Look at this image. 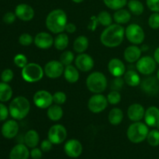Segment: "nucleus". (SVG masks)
Masks as SVG:
<instances>
[{
  "mask_svg": "<svg viewBox=\"0 0 159 159\" xmlns=\"http://www.w3.org/2000/svg\"><path fill=\"white\" fill-rule=\"evenodd\" d=\"M125 37V29L122 25L114 23L106 27L100 35V41L107 48H113L120 46Z\"/></svg>",
  "mask_w": 159,
  "mask_h": 159,
  "instance_id": "1",
  "label": "nucleus"
},
{
  "mask_svg": "<svg viewBox=\"0 0 159 159\" xmlns=\"http://www.w3.org/2000/svg\"><path fill=\"white\" fill-rule=\"evenodd\" d=\"M46 26L51 33L58 34L65 30L68 23V16L66 12L61 9H56L51 11L47 16L45 20Z\"/></svg>",
  "mask_w": 159,
  "mask_h": 159,
  "instance_id": "2",
  "label": "nucleus"
},
{
  "mask_svg": "<svg viewBox=\"0 0 159 159\" xmlns=\"http://www.w3.org/2000/svg\"><path fill=\"white\" fill-rule=\"evenodd\" d=\"M9 110V114L14 120H21L29 114L30 103L24 96H17L11 101Z\"/></svg>",
  "mask_w": 159,
  "mask_h": 159,
  "instance_id": "3",
  "label": "nucleus"
},
{
  "mask_svg": "<svg viewBox=\"0 0 159 159\" xmlns=\"http://www.w3.org/2000/svg\"><path fill=\"white\" fill-rule=\"evenodd\" d=\"M149 133L148 126L141 121L134 122L127 130V136L129 141L134 144H139L147 139Z\"/></svg>",
  "mask_w": 159,
  "mask_h": 159,
  "instance_id": "4",
  "label": "nucleus"
},
{
  "mask_svg": "<svg viewBox=\"0 0 159 159\" xmlns=\"http://www.w3.org/2000/svg\"><path fill=\"white\" fill-rule=\"evenodd\" d=\"M85 82L87 89L94 94L103 93L108 85L107 77L100 71H94L89 75Z\"/></svg>",
  "mask_w": 159,
  "mask_h": 159,
  "instance_id": "5",
  "label": "nucleus"
},
{
  "mask_svg": "<svg viewBox=\"0 0 159 159\" xmlns=\"http://www.w3.org/2000/svg\"><path fill=\"white\" fill-rule=\"evenodd\" d=\"M22 78L26 82L34 83L41 80L44 75V71L40 65L37 63H28L22 68Z\"/></svg>",
  "mask_w": 159,
  "mask_h": 159,
  "instance_id": "6",
  "label": "nucleus"
},
{
  "mask_svg": "<svg viewBox=\"0 0 159 159\" xmlns=\"http://www.w3.org/2000/svg\"><path fill=\"white\" fill-rule=\"evenodd\" d=\"M125 37L132 44L138 45L144 42L145 34L143 28L140 25L137 23H131L125 29Z\"/></svg>",
  "mask_w": 159,
  "mask_h": 159,
  "instance_id": "7",
  "label": "nucleus"
},
{
  "mask_svg": "<svg viewBox=\"0 0 159 159\" xmlns=\"http://www.w3.org/2000/svg\"><path fill=\"white\" fill-rule=\"evenodd\" d=\"M109 102L107 98L102 93H96L92 96L88 101V108L92 113H99L107 109Z\"/></svg>",
  "mask_w": 159,
  "mask_h": 159,
  "instance_id": "8",
  "label": "nucleus"
},
{
  "mask_svg": "<svg viewBox=\"0 0 159 159\" xmlns=\"http://www.w3.org/2000/svg\"><path fill=\"white\" fill-rule=\"evenodd\" d=\"M157 67V62L154 57L150 56L141 57L136 62L137 71L144 75H150L155 72Z\"/></svg>",
  "mask_w": 159,
  "mask_h": 159,
  "instance_id": "9",
  "label": "nucleus"
},
{
  "mask_svg": "<svg viewBox=\"0 0 159 159\" xmlns=\"http://www.w3.org/2000/svg\"><path fill=\"white\" fill-rule=\"evenodd\" d=\"M68 132L66 128L61 124H54L51 126L48 133V139L53 144H60L66 140Z\"/></svg>",
  "mask_w": 159,
  "mask_h": 159,
  "instance_id": "10",
  "label": "nucleus"
},
{
  "mask_svg": "<svg viewBox=\"0 0 159 159\" xmlns=\"http://www.w3.org/2000/svg\"><path fill=\"white\" fill-rule=\"evenodd\" d=\"M65 66L60 61L52 60L48 61L43 68L45 75L51 79L60 78L64 74Z\"/></svg>",
  "mask_w": 159,
  "mask_h": 159,
  "instance_id": "11",
  "label": "nucleus"
},
{
  "mask_svg": "<svg viewBox=\"0 0 159 159\" xmlns=\"http://www.w3.org/2000/svg\"><path fill=\"white\" fill-rule=\"evenodd\" d=\"M34 105L40 109H48L53 104V95L47 90L36 92L33 97Z\"/></svg>",
  "mask_w": 159,
  "mask_h": 159,
  "instance_id": "12",
  "label": "nucleus"
},
{
  "mask_svg": "<svg viewBox=\"0 0 159 159\" xmlns=\"http://www.w3.org/2000/svg\"><path fill=\"white\" fill-rule=\"evenodd\" d=\"M75 65L79 71L82 72H88L94 67V60L89 54L82 53L79 54V55L75 57Z\"/></svg>",
  "mask_w": 159,
  "mask_h": 159,
  "instance_id": "13",
  "label": "nucleus"
},
{
  "mask_svg": "<svg viewBox=\"0 0 159 159\" xmlns=\"http://www.w3.org/2000/svg\"><path fill=\"white\" fill-rule=\"evenodd\" d=\"M54 38L47 32H40L34 38V43L39 49L47 50L54 45Z\"/></svg>",
  "mask_w": 159,
  "mask_h": 159,
  "instance_id": "14",
  "label": "nucleus"
},
{
  "mask_svg": "<svg viewBox=\"0 0 159 159\" xmlns=\"http://www.w3.org/2000/svg\"><path fill=\"white\" fill-rule=\"evenodd\" d=\"M15 14L16 17L23 21H30L35 15L34 9L32 6L26 3L17 5L15 9Z\"/></svg>",
  "mask_w": 159,
  "mask_h": 159,
  "instance_id": "15",
  "label": "nucleus"
},
{
  "mask_svg": "<svg viewBox=\"0 0 159 159\" xmlns=\"http://www.w3.org/2000/svg\"><path fill=\"white\" fill-rule=\"evenodd\" d=\"M65 154L68 157L76 158L82 153V145L79 141L76 139H70L65 143L64 147Z\"/></svg>",
  "mask_w": 159,
  "mask_h": 159,
  "instance_id": "16",
  "label": "nucleus"
},
{
  "mask_svg": "<svg viewBox=\"0 0 159 159\" xmlns=\"http://www.w3.org/2000/svg\"><path fill=\"white\" fill-rule=\"evenodd\" d=\"M144 122L148 127L159 130V109L156 107H150L145 110Z\"/></svg>",
  "mask_w": 159,
  "mask_h": 159,
  "instance_id": "17",
  "label": "nucleus"
},
{
  "mask_svg": "<svg viewBox=\"0 0 159 159\" xmlns=\"http://www.w3.org/2000/svg\"><path fill=\"white\" fill-rule=\"evenodd\" d=\"M141 88L144 93L148 95H155L159 92V81L157 77L149 76L141 82Z\"/></svg>",
  "mask_w": 159,
  "mask_h": 159,
  "instance_id": "18",
  "label": "nucleus"
},
{
  "mask_svg": "<svg viewBox=\"0 0 159 159\" xmlns=\"http://www.w3.org/2000/svg\"><path fill=\"white\" fill-rule=\"evenodd\" d=\"M19 132V124L16 120H9L2 124L1 133L4 138L12 139L17 135Z\"/></svg>",
  "mask_w": 159,
  "mask_h": 159,
  "instance_id": "19",
  "label": "nucleus"
},
{
  "mask_svg": "<svg viewBox=\"0 0 159 159\" xmlns=\"http://www.w3.org/2000/svg\"><path fill=\"white\" fill-rule=\"evenodd\" d=\"M145 110L140 103H133L127 109V116L133 122H138L144 119Z\"/></svg>",
  "mask_w": 159,
  "mask_h": 159,
  "instance_id": "20",
  "label": "nucleus"
},
{
  "mask_svg": "<svg viewBox=\"0 0 159 159\" xmlns=\"http://www.w3.org/2000/svg\"><path fill=\"white\" fill-rule=\"evenodd\" d=\"M108 70L113 77H122L126 72V67L120 59L112 58L108 63Z\"/></svg>",
  "mask_w": 159,
  "mask_h": 159,
  "instance_id": "21",
  "label": "nucleus"
},
{
  "mask_svg": "<svg viewBox=\"0 0 159 159\" xmlns=\"http://www.w3.org/2000/svg\"><path fill=\"white\" fill-rule=\"evenodd\" d=\"M141 49L137 45L127 47L124 52V57L128 63H135L141 57Z\"/></svg>",
  "mask_w": 159,
  "mask_h": 159,
  "instance_id": "22",
  "label": "nucleus"
},
{
  "mask_svg": "<svg viewBox=\"0 0 159 159\" xmlns=\"http://www.w3.org/2000/svg\"><path fill=\"white\" fill-rule=\"evenodd\" d=\"M29 149L24 144H18L14 146L9 153V159H28L30 157Z\"/></svg>",
  "mask_w": 159,
  "mask_h": 159,
  "instance_id": "23",
  "label": "nucleus"
},
{
  "mask_svg": "<svg viewBox=\"0 0 159 159\" xmlns=\"http://www.w3.org/2000/svg\"><path fill=\"white\" fill-rule=\"evenodd\" d=\"M79 70L75 66H73L72 65H68L65 67L64 70V76H65V80L69 83H75L79 79Z\"/></svg>",
  "mask_w": 159,
  "mask_h": 159,
  "instance_id": "24",
  "label": "nucleus"
},
{
  "mask_svg": "<svg viewBox=\"0 0 159 159\" xmlns=\"http://www.w3.org/2000/svg\"><path fill=\"white\" fill-rule=\"evenodd\" d=\"M125 83L130 87H136L141 85V77L134 70H129L124 75Z\"/></svg>",
  "mask_w": 159,
  "mask_h": 159,
  "instance_id": "25",
  "label": "nucleus"
},
{
  "mask_svg": "<svg viewBox=\"0 0 159 159\" xmlns=\"http://www.w3.org/2000/svg\"><path fill=\"white\" fill-rule=\"evenodd\" d=\"M113 20L116 22V23L120 25L127 24L130 22L131 19V14L130 11L125 9H120L116 10L113 14Z\"/></svg>",
  "mask_w": 159,
  "mask_h": 159,
  "instance_id": "26",
  "label": "nucleus"
},
{
  "mask_svg": "<svg viewBox=\"0 0 159 159\" xmlns=\"http://www.w3.org/2000/svg\"><path fill=\"white\" fill-rule=\"evenodd\" d=\"M24 143L28 148H34L37 146L40 141V136L39 134L35 130H30L25 134L24 135Z\"/></svg>",
  "mask_w": 159,
  "mask_h": 159,
  "instance_id": "27",
  "label": "nucleus"
},
{
  "mask_svg": "<svg viewBox=\"0 0 159 159\" xmlns=\"http://www.w3.org/2000/svg\"><path fill=\"white\" fill-rule=\"evenodd\" d=\"M89 44V41L85 36H79L73 43V49L78 54H82L85 53V51L88 49Z\"/></svg>",
  "mask_w": 159,
  "mask_h": 159,
  "instance_id": "28",
  "label": "nucleus"
},
{
  "mask_svg": "<svg viewBox=\"0 0 159 159\" xmlns=\"http://www.w3.org/2000/svg\"><path fill=\"white\" fill-rule=\"evenodd\" d=\"M64 114L63 109L61 108L60 105H51V107H48V110H47V116L51 120L54 121H59L62 118Z\"/></svg>",
  "mask_w": 159,
  "mask_h": 159,
  "instance_id": "29",
  "label": "nucleus"
},
{
  "mask_svg": "<svg viewBox=\"0 0 159 159\" xmlns=\"http://www.w3.org/2000/svg\"><path fill=\"white\" fill-rule=\"evenodd\" d=\"M124 113L120 108H113L110 111L108 115V120L110 124L113 126H117L122 123L124 120Z\"/></svg>",
  "mask_w": 159,
  "mask_h": 159,
  "instance_id": "30",
  "label": "nucleus"
},
{
  "mask_svg": "<svg viewBox=\"0 0 159 159\" xmlns=\"http://www.w3.org/2000/svg\"><path fill=\"white\" fill-rule=\"evenodd\" d=\"M69 43V38L68 35L64 33L58 34L54 40V46L58 51H64L67 48Z\"/></svg>",
  "mask_w": 159,
  "mask_h": 159,
  "instance_id": "31",
  "label": "nucleus"
},
{
  "mask_svg": "<svg viewBox=\"0 0 159 159\" xmlns=\"http://www.w3.org/2000/svg\"><path fill=\"white\" fill-rule=\"evenodd\" d=\"M12 96V89L6 82H0V102H6L10 100Z\"/></svg>",
  "mask_w": 159,
  "mask_h": 159,
  "instance_id": "32",
  "label": "nucleus"
},
{
  "mask_svg": "<svg viewBox=\"0 0 159 159\" xmlns=\"http://www.w3.org/2000/svg\"><path fill=\"white\" fill-rule=\"evenodd\" d=\"M127 5L130 12L134 15L141 16L144 12V5L139 0H130Z\"/></svg>",
  "mask_w": 159,
  "mask_h": 159,
  "instance_id": "33",
  "label": "nucleus"
},
{
  "mask_svg": "<svg viewBox=\"0 0 159 159\" xmlns=\"http://www.w3.org/2000/svg\"><path fill=\"white\" fill-rule=\"evenodd\" d=\"M97 19L99 24L103 26H106V27L113 24V18H112V16L107 11H101L98 14Z\"/></svg>",
  "mask_w": 159,
  "mask_h": 159,
  "instance_id": "34",
  "label": "nucleus"
},
{
  "mask_svg": "<svg viewBox=\"0 0 159 159\" xmlns=\"http://www.w3.org/2000/svg\"><path fill=\"white\" fill-rule=\"evenodd\" d=\"M107 7L112 10H118L123 9L127 4V0H103Z\"/></svg>",
  "mask_w": 159,
  "mask_h": 159,
  "instance_id": "35",
  "label": "nucleus"
},
{
  "mask_svg": "<svg viewBox=\"0 0 159 159\" xmlns=\"http://www.w3.org/2000/svg\"><path fill=\"white\" fill-rule=\"evenodd\" d=\"M147 141L152 147H157L159 145V130L154 129L149 131L147 136Z\"/></svg>",
  "mask_w": 159,
  "mask_h": 159,
  "instance_id": "36",
  "label": "nucleus"
},
{
  "mask_svg": "<svg viewBox=\"0 0 159 159\" xmlns=\"http://www.w3.org/2000/svg\"><path fill=\"white\" fill-rule=\"evenodd\" d=\"M75 60L74 53L71 51H65L60 57V61L63 64L64 66H68L71 65Z\"/></svg>",
  "mask_w": 159,
  "mask_h": 159,
  "instance_id": "37",
  "label": "nucleus"
},
{
  "mask_svg": "<svg viewBox=\"0 0 159 159\" xmlns=\"http://www.w3.org/2000/svg\"><path fill=\"white\" fill-rule=\"evenodd\" d=\"M108 102L111 105H117L121 101V95L119 91L112 90L110 93H108L107 96Z\"/></svg>",
  "mask_w": 159,
  "mask_h": 159,
  "instance_id": "38",
  "label": "nucleus"
},
{
  "mask_svg": "<svg viewBox=\"0 0 159 159\" xmlns=\"http://www.w3.org/2000/svg\"><path fill=\"white\" fill-rule=\"evenodd\" d=\"M53 101L57 105H63L67 101V96L64 92L57 91L53 94Z\"/></svg>",
  "mask_w": 159,
  "mask_h": 159,
  "instance_id": "39",
  "label": "nucleus"
},
{
  "mask_svg": "<svg viewBox=\"0 0 159 159\" xmlns=\"http://www.w3.org/2000/svg\"><path fill=\"white\" fill-rule=\"evenodd\" d=\"M124 79L122 77H114V79L110 82V89L115 91H120L124 87Z\"/></svg>",
  "mask_w": 159,
  "mask_h": 159,
  "instance_id": "40",
  "label": "nucleus"
},
{
  "mask_svg": "<svg viewBox=\"0 0 159 159\" xmlns=\"http://www.w3.org/2000/svg\"><path fill=\"white\" fill-rule=\"evenodd\" d=\"M13 62L16 66L18 67V68H23V67H25L28 64L27 57L23 54H17L14 57Z\"/></svg>",
  "mask_w": 159,
  "mask_h": 159,
  "instance_id": "41",
  "label": "nucleus"
},
{
  "mask_svg": "<svg viewBox=\"0 0 159 159\" xmlns=\"http://www.w3.org/2000/svg\"><path fill=\"white\" fill-rule=\"evenodd\" d=\"M19 43L22 45V46L27 47L32 44L34 43V38L32 36L27 33H24L22 34L19 37Z\"/></svg>",
  "mask_w": 159,
  "mask_h": 159,
  "instance_id": "42",
  "label": "nucleus"
},
{
  "mask_svg": "<svg viewBox=\"0 0 159 159\" xmlns=\"http://www.w3.org/2000/svg\"><path fill=\"white\" fill-rule=\"evenodd\" d=\"M148 25L152 29H159V12H153L148 19Z\"/></svg>",
  "mask_w": 159,
  "mask_h": 159,
  "instance_id": "43",
  "label": "nucleus"
},
{
  "mask_svg": "<svg viewBox=\"0 0 159 159\" xmlns=\"http://www.w3.org/2000/svg\"><path fill=\"white\" fill-rule=\"evenodd\" d=\"M13 77H14L13 71H12V70L9 69V68L5 69L1 74L2 82H6V83H9V82H10L13 79Z\"/></svg>",
  "mask_w": 159,
  "mask_h": 159,
  "instance_id": "44",
  "label": "nucleus"
},
{
  "mask_svg": "<svg viewBox=\"0 0 159 159\" xmlns=\"http://www.w3.org/2000/svg\"><path fill=\"white\" fill-rule=\"evenodd\" d=\"M16 19V16L15 12H8L3 16L2 20L6 24H12L15 22Z\"/></svg>",
  "mask_w": 159,
  "mask_h": 159,
  "instance_id": "45",
  "label": "nucleus"
},
{
  "mask_svg": "<svg viewBox=\"0 0 159 159\" xmlns=\"http://www.w3.org/2000/svg\"><path fill=\"white\" fill-rule=\"evenodd\" d=\"M148 9L153 12H159V0H146Z\"/></svg>",
  "mask_w": 159,
  "mask_h": 159,
  "instance_id": "46",
  "label": "nucleus"
},
{
  "mask_svg": "<svg viewBox=\"0 0 159 159\" xmlns=\"http://www.w3.org/2000/svg\"><path fill=\"white\" fill-rule=\"evenodd\" d=\"M9 114V108L5 104L0 102V121L6 120Z\"/></svg>",
  "mask_w": 159,
  "mask_h": 159,
  "instance_id": "47",
  "label": "nucleus"
},
{
  "mask_svg": "<svg viewBox=\"0 0 159 159\" xmlns=\"http://www.w3.org/2000/svg\"><path fill=\"white\" fill-rule=\"evenodd\" d=\"M53 144L49 139L43 140L40 144V149L43 152H48L52 149Z\"/></svg>",
  "mask_w": 159,
  "mask_h": 159,
  "instance_id": "48",
  "label": "nucleus"
},
{
  "mask_svg": "<svg viewBox=\"0 0 159 159\" xmlns=\"http://www.w3.org/2000/svg\"><path fill=\"white\" fill-rule=\"evenodd\" d=\"M42 154H43V152L41 149L36 147L31 150L30 156L33 159H40L42 158Z\"/></svg>",
  "mask_w": 159,
  "mask_h": 159,
  "instance_id": "49",
  "label": "nucleus"
},
{
  "mask_svg": "<svg viewBox=\"0 0 159 159\" xmlns=\"http://www.w3.org/2000/svg\"><path fill=\"white\" fill-rule=\"evenodd\" d=\"M98 24H99V21H98L97 16H92L91 20H90L89 23L88 25V28L92 31H94L97 27Z\"/></svg>",
  "mask_w": 159,
  "mask_h": 159,
  "instance_id": "50",
  "label": "nucleus"
},
{
  "mask_svg": "<svg viewBox=\"0 0 159 159\" xmlns=\"http://www.w3.org/2000/svg\"><path fill=\"white\" fill-rule=\"evenodd\" d=\"M65 31L68 34H73L76 31V26L72 23H68L65 26Z\"/></svg>",
  "mask_w": 159,
  "mask_h": 159,
  "instance_id": "51",
  "label": "nucleus"
},
{
  "mask_svg": "<svg viewBox=\"0 0 159 159\" xmlns=\"http://www.w3.org/2000/svg\"><path fill=\"white\" fill-rule=\"evenodd\" d=\"M154 58H155L157 64H159V47L158 48H156V50L155 51V53H154Z\"/></svg>",
  "mask_w": 159,
  "mask_h": 159,
  "instance_id": "52",
  "label": "nucleus"
},
{
  "mask_svg": "<svg viewBox=\"0 0 159 159\" xmlns=\"http://www.w3.org/2000/svg\"><path fill=\"white\" fill-rule=\"evenodd\" d=\"M141 51H147L148 50V46H147V45H142V47L141 48Z\"/></svg>",
  "mask_w": 159,
  "mask_h": 159,
  "instance_id": "53",
  "label": "nucleus"
},
{
  "mask_svg": "<svg viewBox=\"0 0 159 159\" xmlns=\"http://www.w3.org/2000/svg\"><path fill=\"white\" fill-rule=\"evenodd\" d=\"M71 1L75 3H81L82 2L85 1V0H71Z\"/></svg>",
  "mask_w": 159,
  "mask_h": 159,
  "instance_id": "54",
  "label": "nucleus"
},
{
  "mask_svg": "<svg viewBox=\"0 0 159 159\" xmlns=\"http://www.w3.org/2000/svg\"><path fill=\"white\" fill-rule=\"evenodd\" d=\"M157 79H158L159 81V69L158 70V72H157Z\"/></svg>",
  "mask_w": 159,
  "mask_h": 159,
  "instance_id": "55",
  "label": "nucleus"
},
{
  "mask_svg": "<svg viewBox=\"0 0 159 159\" xmlns=\"http://www.w3.org/2000/svg\"><path fill=\"white\" fill-rule=\"evenodd\" d=\"M158 159H159V158H158Z\"/></svg>",
  "mask_w": 159,
  "mask_h": 159,
  "instance_id": "56",
  "label": "nucleus"
}]
</instances>
